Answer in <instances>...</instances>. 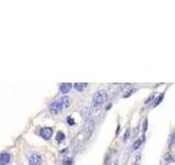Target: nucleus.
Listing matches in <instances>:
<instances>
[{
    "label": "nucleus",
    "mask_w": 175,
    "mask_h": 165,
    "mask_svg": "<svg viewBox=\"0 0 175 165\" xmlns=\"http://www.w3.org/2000/svg\"><path fill=\"white\" fill-rule=\"evenodd\" d=\"M68 105H69V98H68V97H62L60 99L54 100L53 102L49 103V106H48L49 112L57 114V113L61 112L62 110H64V108L68 107Z\"/></svg>",
    "instance_id": "nucleus-1"
},
{
    "label": "nucleus",
    "mask_w": 175,
    "mask_h": 165,
    "mask_svg": "<svg viewBox=\"0 0 175 165\" xmlns=\"http://www.w3.org/2000/svg\"><path fill=\"white\" fill-rule=\"evenodd\" d=\"M106 99H107V94H106V91L105 90L99 91V93H96L94 95V97H93L91 108L94 110V111H96V110H99L103 106V103L106 101Z\"/></svg>",
    "instance_id": "nucleus-2"
},
{
    "label": "nucleus",
    "mask_w": 175,
    "mask_h": 165,
    "mask_svg": "<svg viewBox=\"0 0 175 165\" xmlns=\"http://www.w3.org/2000/svg\"><path fill=\"white\" fill-rule=\"evenodd\" d=\"M29 162L30 165H42L43 164V157L40 153L37 152H33L29 155Z\"/></svg>",
    "instance_id": "nucleus-3"
},
{
    "label": "nucleus",
    "mask_w": 175,
    "mask_h": 165,
    "mask_svg": "<svg viewBox=\"0 0 175 165\" xmlns=\"http://www.w3.org/2000/svg\"><path fill=\"white\" fill-rule=\"evenodd\" d=\"M93 128H94V120H93L91 117L86 118L85 123H84V131L88 134H90L92 132V130H93Z\"/></svg>",
    "instance_id": "nucleus-4"
},
{
    "label": "nucleus",
    "mask_w": 175,
    "mask_h": 165,
    "mask_svg": "<svg viewBox=\"0 0 175 165\" xmlns=\"http://www.w3.org/2000/svg\"><path fill=\"white\" fill-rule=\"evenodd\" d=\"M40 136L43 138V139H45V140H48V139H51V137L53 136V129L52 128H43V129L40 131Z\"/></svg>",
    "instance_id": "nucleus-5"
},
{
    "label": "nucleus",
    "mask_w": 175,
    "mask_h": 165,
    "mask_svg": "<svg viewBox=\"0 0 175 165\" xmlns=\"http://www.w3.org/2000/svg\"><path fill=\"white\" fill-rule=\"evenodd\" d=\"M11 155L9 153H1L0 154V165H7L10 163Z\"/></svg>",
    "instance_id": "nucleus-6"
},
{
    "label": "nucleus",
    "mask_w": 175,
    "mask_h": 165,
    "mask_svg": "<svg viewBox=\"0 0 175 165\" xmlns=\"http://www.w3.org/2000/svg\"><path fill=\"white\" fill-rule=\"evenodd\" d=\"M71 87H72L71 84H68V83L61 84L60 87H59V91H60L61 94H67V93H69V91H70Z\"/></svg>",
    "instance_id": "nucleus-7"
},
{
    "label": "nucleus",
    "mask_w": 175,
    "mask_h": 165,
    "mask_svg": "<svg viewBox=\"0 0 175 165\" xmlns=\"http://www.w3.org/2000/svg\"><path fill=\"white\" fill-rule=\"evenodd\" d=\"M88 87V84H85V83H81V84H76L74 85V88H76L78 91H82V90H84L85 88Z\"/></svg>",
    "instance_id": "nucleus-8"
},
{
    "label": "nucleus",
    "mask_w": 175,
    "mask_h": 165,
    "mask_svg": "<svg viewBox=\"0 0 175 165\" xmlns=\"http://www.w3.org/2000/svg\"><path fill=\"white\" fill-rule=\"evenodd\" d=\"M64 140H65V134L59 131V132L57 133V141H58V142H61V141H64Z\"/></svg>",
    "instance_id": "nucleus-9"
},
{
    "label": "nucleus",
    "mask_w": 175,
    "mask_h": 165,
    "mask_svg": "<svg viewBox=\"0 0 175 165\" xmlns=\"http://www.w3.org/2000/svg\"><path fill=\"white\" fill-rule=\"evenodd\" d=\"M141 143H142V140H137V141L134 143V150H137V149H138L139 148V146L141 145Z\"/></svg>",
    "instance_id": "nucleus-10"
},
{
    "label": "nucleus",
    "mask_w": 175,
    "mask_h": 165,
    "mask_svg": "<svg viewBox=\"0 0 175 165\" xmlns=\"http://www.w3.org/2000/svg\"><path fill=\"white\" fill-rule=\"evenodd\" d=\"M162 99H163V94H162V95H160V97H159V98L157 99V101H155V103H154V107H155V106H158L159 103L161 102V100H162Z\"/></svg>",
    "instance_id": "nucleus-11"
},
{
    "label": "nucleus",
    "mask_w": 175,
    "mask_h": 165,
    "mask_svg": "<svg viewBox=\"0 0 175 165\" xmlns=\"http://www.w3.org/2000/svg\"><path fill=\"white\" fill-rule=\"evenodd\" d=\"M90 109H83V114L85 116V117L88 118V117H90Z\"/></svg>",
    "instance_id": "nucleus-12"
},
{
    "label": "nucleus",
    "mask_w": 175,
    "mask_h": 165,
    "mask_svg": "<svg viewBox=\"0 0 175 165\" xmlns=\"http://www.w3.org/2000/svg\"><path fill=\"white\" fill-rule=\"evenodd\" d=\"M67 122H68V124H70V126H73V124H74V121H73V119H72L71 117H68V118H67Z\"/></svg>",
    "instance_id": "nucleus-13"
},
{
    "label": "nucleus",
    "mask_w": 175,
    "mask_h": 165,
    "mask_svg": "<svg viewBox=\"0 0 175 165\" xmlns=\"http://www.w3.org/2000/svg\"><path fill=\"white\" fill-rule=\"evenodd\" d=\"M147 130V120H145V122H143V131Z\"/></svg>",
    "instance_id": "nucleus-14"
},
{
    "label": "nucleus",
    "mask_w": 175,
    "mask_h": 165,
    "mask_svg": "<svg viewBox=\"0 0 175 165\" xmlns=\"http://www.w3.org/2000/svg\"><path fill=\"white\" fill-rule=\"evenodd\" d=\"M71 162H72L71 160H68V161L65 162V165H71Z\"/></svg>",
    "instance_id": "nucleus-15"
},
{
    "label": "nucleus",
    "mask_w": 175,
    "mask_h": 165,
    "mask_svg": "<svg viewBox=\"0 0 175 165\" xmlns=\"http://www.w3.org/2000/svg\"><path fill=\"white\" fill-rule=\"evenodd\" d=\"M128 136H129V131H127L126 134H125V140H127V139H128Z\"/></svg>",
    "instance_id": "nucleus-16"
}]
</instances>
